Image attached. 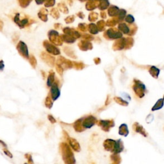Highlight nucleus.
I'll return each instance as SVG.
<instances>
[{
	"label": "nucleus",
	"mask_w": 164,
	"mask_h": 164,
	"mask_svg": "<svg viewBox=\"0 0 164 164\" xmlns=\"http://www.w3.org/2000/svg\"><path fill=\"white\" fill-rule=\"evenodd\" d=\"M79 29L82 31V32H85L87 30V26L85 24H80L79 25Z\"/></svg>",
	"instance_id": "nucleus-42"
},
{
	"label": "nucleus",
	"mask_w": 164,
	"mask_h": 164,
	"mask_svg": "<svg viewBox=\"0 0 164 164\" xmlns=\"http://www.w3.org/2000/svg\"><path fill=\"white\" fill-rule=\"evenodd\" d=\"M63 42H65L66 43H69V44H71V43L75 42L76 38L75 37H74L70 35L67 34H64V35H62L60 36Z\"/></svg>",
	"instance_id": "nucleus-19"
},
{
	"label": "nucleus",
	"mask_w": 164,
	"mask_h": 164,
	"mask_svg": "<svg viewBox=\"0 0 164 164\" xmlns=\"http://www.w3.org/2000/svg\"><path fill=\"white\" fill-rule=\"evenodd\" d=\"M163 99H164V96H163Z\"/></svg>",
	"instance_id": "nucleus-52"
},
{
	"label": "nucleus",
	"mask_w": 164,
	"mask_h": 164,
	"mask_svg": "<svg viewBox=\"0 0 164 164\" xmlns=\"http://www.w3.org/2000/svg\"><path fill=\"white\" fill-rule=\"evenodd\" d=\"M89 30L92 34H97L99 32L97 26L96 25L93 24V23H92V24H91L89 26Z\"/></svg>",
	"instance_id": "nucleus-29"
},
{
	"label": "nucleus",
	"mask_w": 164,
	"mask_h": 164,
	"mask_svg": "<svg viewBox=\"0 0 164 164\" xmlns=\"http://www.w3.org/2000/svg\"><path fill=\"white\" fill-rule=\"evenodd\" d=\"M97 19V14L96 13H92L89 15V20L91 21H94Z\"/></svg>",
	"instance_id": "nucleus-40"
},
{
	"label": "nucleus",
	"mask_w": 164,
	"mask_h": 164,
	"mask_svg": "<svg viewBox=\"0 0 164 164\" xmlns=\"http://www.w3.org/2000/svg\"><path fill=\"white\" fill-rule=\"evenodd\" d=\"M119 9L118 7L115 6H112L110 9H108V14L110 16H118V15L119 12Z\"/></svg>",
	"instance_id": "nucleus-24"
},
{
	"label": "nucleus",
	"mask_w": 164,
	"mask_h": 164,
	"mask_svg": "<svg viewBox=\"0 0 164 164\" xmlns=\"http://www.w3.org/2000/svg\"><path fill=\"white\" fill-rule=\"evenodd\" d=\"M0 143H1V145L3 147H7V145L5 144V142H3V141H1V140H0Z\"/></svg>",
	"instance_id": "nucleus-50"
},
{
	"label": "nucleus",
	"mask_w": 164,
	"mask_h": 164,
	"mask_svg": "<svg viewBox=\"0 0 164 164\" xmlns=\"http://www.w3.org/2000/svg\"><path fill=\"white\" fill-rule=\"evenodd\" d=\"M126 12L125 10H123V9H121L119 10V12L118 15V19L119 20V21H120L121 20H123V19L125 17V15H126Z\"/></svg>",
	"instance_id": "nucleus-36"
},
{
	"label": "nucleus",
	"mask_w": 164,
	"mask_h": 164,
	"mask_svg": "<svg viewBox=\"0 0 164 164\" xmlns=\"http://www.w3.org/2000/svg\"><path fill=\"white\" fill-rule=\"evenodd\" d=\"M3 151H4V153H5V154L7 156H8V157H10V158H12V157H12V155L11 154L9 150H8V149H3Z\"/></svg>",
	"instance_id": "nucleus-46"
},
{
	"label": "nucleus",
	"mask_w": 164,
	"mask_h": 164,
	"mask_svg": "<svg viewBox=\"0 0 164 164\" xmlns=\"http://www.w3.org/2000/svg\"><path fill=\"white\" fill-rule=\"evenodd\" d=\"M116 140L112 139H107L104 140L103 143V146L105 150L108 151H111L112 153H114L116 146Z\"/></svg>",
	"instance_id": "nucleus-13"
},
{
	"label": "nucleus",
	"mask_w": 164,
	"mask_h": 164,
	"mask_svg": "<svg viewBox=\"0 0 164 164\" xmlns=\"http://www.w3.org/2000/svg\"><path fill=\"white\" fill-rule=\"evenodd\" d=\"M153 119H154V116H153V115L150 114V115H148V116L147 117V118H146V122H147V123H151L152 121H153Z\"/></svg>",
	"instance_id": "nucleus-43"
},
{
	"label": "nucleus",
	"mask_w": 164,
	"mask_h": 164,
	"mask_svg": "<svg viewBox=\"0 0 164 164\" xmlns=\"http://www.w3.org/2000/svg\"><path fill=\"white\" fill-rule=\"evenodd\" d=\"M28 60H29L30 64H31V65H32L33 68H36V66H37V64L36 57H35L33 55H31V56L29 57Z\"/></svg>",
	"instance_id": "nucleus-34"
},
{
	"label": "nucleus",
	"mask_w": 164,
	"mask_h": 164,
	"mask_svg": "<svg viewBox=\"0 0 164 164\" xmlns=\"http://www.w3.org/2000/svg\"><path fill=\"white\" fill-rule=\"evenodd\" d=\"M97 123L104 131H109L111 128L115 126L114 121L113 120H101Z\"/></svg>",
	"instance_id": "nucleus-9"
},
{
	"label": "nucleus",
	"mask_w": 164,
	"mask_h": 164,
	"mask_svg": "<svg viewBox=\"0 0 164 164\" xmlns=\"http://www.w3.org/2000/svg\"><path fill=\"white\" fill-rule=\"evenodd\" d=\"M67 140V141L69 142V145L71 146V147L73 148L74 150H75L76 152H79L80 151L81 147H80V144L78 143V142L76 139L69 137Z\"/></svg>",
	"instance_id": "nucleus-16"
},
{
	"label": "nucleus",
	"mask_w": 164,
	"mask_h": 164,
	"mask_svg": "<svg viewBox=\"0 0 164 164\" xmlns=\"http://www.w3.org/2000/svg\"><path fill=\"white\" fill-rule=\"evenodd\" d=\"M97 123V120L96 118L92 115H89L85 118H82V125L85 129L92 128Z\"/></svg>",
	"instance_id": "nucleus-8"
},
{
	"label": "nucleus",
	"mask_w": 164,
	"mask_h": 164,
	"mask_svg": "<svg viewBox=\"0 0 164 164\" xmlns=\"http://www.w3.org/2000/svg\"><path fill=\"white\" fill-rule=\"evenodd\" d=\"M74 128L77 132H82L85 130V128L82 125V118L78 119L74 123Z\"/></svg>",
	"instance_id": "nucleus-21"
},
{
	"label": "nucleus",
	"mask_w": 164,
	"mask_h": 164,
	"mask_svg": "<svg viewBox=\"0 0 164 164\" xmlns=\"http://www.w3.org/2000/svg\"><path fill=\"white\" fill-rule=\"evenodd\" d=\"M43 45H44L48 53L52 54L53 55H58V54H60V49L57 46L53 45L48 41H45L43 42Z\"/></svg>",
	"instance_id": "nucleus-7"
},
{
	"label": "nucleus",
	"mask_w": 164,
	"mask_h": 164,
	"mask_svg": "<svg viewBox=\"0 0 164 164\" xmlns=\"http://www.w3.org/2000/svg\"><path fill=\"white\" fill-rule=\"evenodd\" d=\"M65 53L67 54L68 56L71 57L72 58H76V55L75 54V53H74L73 51L71 50V49H70L69 48H65L64 49Z\"/></svg>",
	"instance_id": "nucleus-35"
},
{
	"label": "nucleus",
	"mask_w": 164,
	"mask_h": 164,
	"mask_svg": "<svg viewBox=\"0 0 164 164\" xmlns=\"http://www.w3.org/2000/svg\"><path fill=\"white\" fill-rule=\"evenodd\" d=\"M41 58L47 64L49 65V66H52V67H53L54 63H55V58H54V57H52V55H50L49 54L46 52L41 53Z\"/></svg>",
	"instance_id": "nucleus-12"
},
{
	"label": "nucleus",
	"mask_w": 164,
	"mask_h": 164,
	"mask_svg": "<svg viewBox=\"0 0 164 164\" xmlns=\"http://www.w3.org/2000/svg\"><path fill=\"white\" fill-rule=\"evenodd\" d=\"M79 48L82 51H87L91 50L92 49V43L89 41H81L78 43Z\"/></svg>",
	"instance_id": "nucleus-15"
},
{
	"label": "nucleus",
	"mask_w": 164,
	"mask_h": 164,
	"mask_svg": "<svg viewBox=\"0 0 164 164\" xmlns=\"http://www.w3.org/2000/svg\"><path fill=\"white\" fill-rule=\"evenodd\" d=\"M48 119H49V121H50L51 123H52V124L56 123V122H57V120H56V119H54V118H53V117L52 115H48Z\"/></svg>",
	"instance_id": "nucleus-45"
},
{
	"label": "nucleus",
	"mask_w": 164,
	"mask_h": 164,
	"mask_svg": "<svg viewBox=\"0 0 164 164\" xmlns=\"http://www.w3.org/2000/svg\"><path fill=\"white\" fill-rule=\"evenodd\" d=\"M25 157L28 160V163H33V162L32 160V156H31V155H30V154H26Z\"/></svg>",
	"instance_id": "nucleus-44"
},
{
	"label": "nucleus",
	"mask_w": 164,
	"mask_h": 164,
	"mask_svg": "<svg viewBox=\"0 0 164 164\" xmlns=\"http://www.w3.org/2000/svg\"><path fill=\"white\" fill-rule=\"evenodd\" d=\"M4 64H3V61L1 60L0 61V70H3L4 69Z\"/></svg>",
	"instance_id": "nucleus-49"
},
{
	"label": "nucleus",
	"mask_w": 164,
	"mask_h": 164,
	"mask_svg": "<svg viewBox=\"0 0 164 164\" xmlns=\"http://www.w3.org/2000/svg\"><path fill=\"white\" fill-rule=\"evenodd\" d=\"M133 89L135 93L140 98H142L145 95L146 86L139 80H134V85L133 86Z\"/></svg>",
	"instance_id": "nucleus-3"
},
{
	"label": "nucleus",
	"mask_w": 164,
	"mask_h": 164,
	"mask_svg": "<svg viewBox=\"0 0 164 164\" xmlns=\"http://www.w3.org/2000/svg\"><path fill=\"white\" fill-rule=\"evenodd\" d=\"M64 32L65 34H67L70 35L74 37H75L76 38H80V34L77 32V31H75V30L69 28H65L64 29Z\"/></svg>",
	"instance_id": "nucleus-18"
},
{
	"label": "nucleus",
	"mask_w": 164,
	"mask_h": 164,
	"mask_svg": "<svg viewBox=\"0 0 164 164\" xmlns=\"http://www.w3.org/2000/svg\"><path fill=\"white\" fill-rule=\"evenodd\" d=\"M104 37L107 39H118L123 37V33L118 29L110 28L104 33Z\"/></svg>",
	"instance_id": "nucleus-5"
},
{
	"label": "nucleus",
	"mask_w": 164,
	"mask_h": 164,
	"mask_svg": "<svg viewBox=\"0 0 164 164\" xmlns=\"http://www.w3.org/2000/svg\"><path fill=\"white\" fill-rule=\"evenodd\" d=\"M149 73L153 78H157L159 73H160V70L158 68L155 67V66H152V67L149 69Z\"/></svg>",
	"instance_id": "nucleus-27"
},
{
	"label": "nucleus",
	"mask_w": 164,
	"mask_h": 164,
	"mask_svg": "<svg viewBox=\"0 0 164 164\" xmlns=\"http://www.w3.org/2000/svg\"><path fill=\"white\" fill-rule=\"evenodd\" d=\"M109 6L108 0H101L99 3V9L101 10H104Z\"/></svg>",
	"instance_id": "nucleus-31"
},
{
	"label": "nucleus",
	"mask_w": 164,
	"mask_h": 164,
	"mask_svg": "<svg viewBox=\"0 0 164 164\" xmlns=\"http://www.w3.org/2000/svg\"><path fill=\"white\" fill-rule=\"evenodd\" d=\"M17 49L19 53L21 54V55L25 58H29V54H28V47H27L26 44L25 42L22 41H19L18 44L17 46Z\"/></svg>",
	"instance_id": "nucleus-10"
},
{
	"label": "nucleus",
	"mask_w": 164,
	"mask_h": 164,
	"mask_svg": "<svg viewBox=\"0 0 164 164\" xmlns=\"http://www.w3.org/2000/svg\"><path fill=\"white\" fill-rule=\"evenodd\" d=\"M74 19H75V18H74L73 16L69 17H67V19H65V22H67V23H71V22H72L74 21Z\"/></svg>",
	"instance_id": "nucleus-47"
},
{
	"label": "nucleus",
	"mask_w": 164,
	"mask_h": 164,
	"mask_svg": "<svg viewBox=\"0 0 164 164\" xmlns=\"http://www.w3.org/2000/svg\"><path fill=\"white\" fill-rule=\"evenodd\" d=\"M133 128H134V130L136 133H139V134H140L144 136H147V132L146 131V130H144V128L141 126V125L139 124V123H135L134 125H133Z\"/></svg>",
	"instance_id": "nucleus-17"
},
{
	"label": "nucleus",
	"mask_w": 164,
	"mask_h": 164,
	"mask_svg": "<svg viewBox=\"0 0 164 164\" xmlns=\"http://www.w3.org/2000/svg\"><path fill=\"white\" fill-rule=\"evenodd\" d=\"M44 1H45V0H36V1H37V3L38 4V3H39V4L42 3V2Z\"/></svg>",
	"instance_id": "nucleus-51"
},
{
	"label": "nucleus",
	"mask_w": 164,
	"mask_h": 164,
	"mask_svg": "<svg viewBox=\"0 0 164 164\" xmlns=\"http://www.w3.org/2000/svg\"><path fill=\"white\" fill-rule=\"evenodd\" d=\"M134 21H135V19L131 15H128L126 17V21L128 23H130V24H131V23L134 22Z\"/></svg>",
	"instance_id": "nucleus-39"
},
{
	"label": "nucleus",
	"mask_w": 164,
	"mask_h": 164,
	"mask_svg": "<svg viewBox=\"0 0 164 164\" xmlns=\"http://www.w3.org/2000/svg\"><path fill=\"white\" fill-rule=\"evenodd\" d=\"M163 100H164L163 99H160L158 100V101L156 103V104L154 105L153 107L152 108V111L158 110H160V109H161L163 107V104H164Z\"/></svg>",
	"instance_id": "nucleus-26"
},
{
	"label": "nucleus",
	"mask_w": 164,
	"mask_h": 164,
	"mask_svg": "<svg viewBox=\"0 0 164 164\" xmlns=\"http://www.w3.org/2000/svg\"><path fill=\"white\" fill-rule=\"evenodd\" d=\"M54 83V73L53 71H51L49 72V76L48 78V82H47V85L48 87H52V86Z\"/></svg>",
	"instance_id": "nucleus-25"
},
{
	"label": "nucleus",
	"mask_w": 164,
	"mask_h": 164,
	"mask_svg": "<svg viewBox=\"0 0 164 164\" xmlns=\"http://www.w3.org/2000/svg\"><path fill=\"white\" fill-rule=\"evenodd\" d=\"M50 95L52 96L53 101H56L60 95V90L58 89V83H56V82H54V84L51 87Z\"/></svg>",
	"instance_id": "nucleus-14"
},
{
	"label": "nucleus",
	"mask_w": 164,
	"mask_h": 164,
	"mask_svg": "<svg viewBox=\"0 0 164 164\" xmlns=\"http://www.w3.org/2000/svg\"><path fill=\"white\" fill-rule=\"evenodd\" d=\"M114 100L116 101V103H118V104H119L120 105H123V106H128V103L127 102V101H124L122 98H120V97H115Z\"/></svg>",
	"instance_id": "nucleus-33"
},
{
	"label": "nucleus",
	"mask_w": 164,
	"mask_h": 164,
	"mask_svg": "<svg viewBox=\"0 0 164 164\" xmlns=\"http://www.w3.org/2000/svg\"><path fill=\"white\" fill-rule=\"evenodd\" d=\"M19 14H17L16 15H15V17L14 18V21H15V23H17V24L19 25V26L20 27V28H24L25 26L28 24V19H25L22 21H20V20H19Z\"/></svg>",
	"instance_id": "nucleus-22"
},
{
	"label": "nucleus",
	"mask_w": 164,
	"mask_h": 164,
	"mask_svg": "<svg viewBox=\"0 0 164 164\" xmlns=\"http://www.w3.org/2000/svg\"><path fill=\"white\" fill-rule=\"evenodd\" d=\"M118 29L124 34L132 36L136 33L137 28H136V25H128L126 23H120L118 26Z\"/></svg>",
	"instance_id": "nucleus-4"
},
{
	"label": "nucleus",
	"mask_w": 164,
	"mask_h": 164,
	"mask_svg": "<svg viewBox=\"0 0 164 164\" xmlns=\"http://www.w3.org/2000/svg\"><path fill=\"white\" fill-rule=\"evenodd\" d=\"M53 99L52 96H51L50 94H49L48 96L46 97V101H45V105L47 108H52V107H53Z\"/></svg>",
	"instance_id": "nucleus-28"
},
{
	"label": "nucleus",
	"mask_w": 164,
	"mask_h": 164,
	"mask_svg": "<svg viewBox=\"0 0 164 164\" xmlns=\"http://www.w3.org/2000/svg\"><path fill=\"white\" fill-rule=\"evenodd\" d=\"M60 148L62 158L65 163L73 164L76 162L73 153L67 143H61Z\"/></svg>",
	"instance_id": "nucleus-1"
},
{
	"label": "nucleus",
	"mask_w": 164,
	"mask_h": 164,
	"mask_svg": "<svg viewBox=\"0 0 164 164\" xmlns=\"http://www.w3.org/2000/svg\"><path fill=\"white\" fill-rule=\"evenodd\" d=\"M73 67L76 70H81L85 67V64L82 62H73Z\"/></svg>",
	"instance_id": "nucleus-30"
},
{
	"label": "nucleus",
	"mask_w": 164,
	"mask_h": 164,
	"mask_svg": "<svg viewBox=\"0 0 164 164\" xmlns=\"http://www.w3.org/2000/svg\"><path fill=\"white\" fill-rule=\"evenodd\" d=\"M111 159L112 162L114 163H119L120 162V157L118 154L114 153L111 155Z\"/></svg>",
	"instance_id": "nucleus-32"
},
{
	"label": "nucleus",
	"mask_w": 164,
	"mask_h": 164,
	"mask_svg": "<svg viewBox=\"0 0 164 164\" xmlns=\"http://www.w3.org/2000/svg\"><path fill=\"white\" fill-rule=\"evenodd\" d=\"M83 38L86 41H91L92 40L94 39V37L91 36H90L89 34H85L83 36Z\"/></svg>",
	"instance_id": "nucleus-41"
},
{
	"label": "nucleus",
	"mask_w": 164,
	"mask_h": 164,
	"mask_svg": "<svg viewBox=\"0 0 164 164\" xmlns=\"http://www.w3.org/2000/svg\"><path fill=\"white\" fill-rule=\"evenodd\" d=\"M48 37L49 41L56 46H62L63 44L60 36L59 37L58 33L54 30H51L48 33Z\"/></svg>",
	"instance_id": "nucleus-6"
},
{
	"label": "nucleus",
	"mask_w": 164,
	"mask_h": 164,
	"mask_svg": "<svg viewBox=\"0 0 164 164\" xmlns=\"http://www.w3.org/2000/svg\"><path fill=\"white\" fill-rule=\"evenodd\" d=\"M134 45V39L131 37L128 38H120L116 41L113 45V49L121 50L123 49H130Z\"/></svg>",
	"instance_id": "nucleus-2"
},
{
	"label": "nucleus",
	"mask_w": 164,
	"mask_h": 164,
	"mask_svg": "<svg viewBox=\"0 0 164 164\" xmlns=\"http://www.w3.org/2000/svg\"><path fill=\"white\" fill-rule=\"evenodd\" d=\"M56 70L60 75H61V76L63 75V73H64V69H63V67H62L60 65L56 64Z\"/></svg>",
	"instance_id": "nucleus-38"
},
{
	"label": "nucleus",
	"mask_w": 164,
	"mask_h": 164,
	"mask_svg": "<svg viewBox=\"0 0 164 164\" xmlns=\"http://www.w3.org/2000/svg\"><path fill=\"white\" fill-rule=\"evenodd\" d=\"M57 64L60 65L64 69H71L73 67V62L62 56L58 58Z\"/></svg>",
	"instance_id": "nucleus-11"
},
{
	"label": "nucleus",
	"mask_w": 164,
	"mask_h": 164,
	"mask_svg": "<svg viewBox=\"0 0 164 164\" xmlns=\"http://www.w3.org/2000/svg\"><path fill=\"white\" fill-rule=\"evenodd\" d=\"M94 62H95L96 64H100V62H101V60H100L99 58H94Z\"/></svg>",
	"instance_id": "nucleus-48"
},
{
	"label": "nucleus",
	"mask_w": 164,
	"mask_h": 164,
	"mask_svg": "<svg viewBox=\"0 0 164 164\" xmlns=\"http://www.w3.org/2000/svg\"><path fill=\"white\" fill-rule=\"evenodd\" d=\"M119 135H123L124 136H126L128 135L129 131H128L127 125L126 124H123L120 125L119 130Z\"/></svg>",
	"instance_id": "nucleus-23"
},
{
	"label": "nucleus",
	"mask_w": 164,
	"mask_h": 164,
	"mask_svg": "<svg viewBox=\"0 0 164 164\" xmlns=\"http://www.w3.org/2000/svg\"><path fill=\"white\" fill-rule=\"evenodd\" d=\"M116 146H115V150L114 151V153L115 154H119L120 153H121V152L123 151L124 149V146H123V142H122V140L119 139L118 140H116Z\"/></svg>",
	"instance_id": "nucleus-20"
},
{
	"label": "nucleus",
	"mask_w": 164,
	"mask_h": 164,
	"mask_svg": "<svg viewBox=\"0 0 164 164\" xmlns=\"http://www.w3.org/2000/svg\"><path fill=\"white\" fill-rule=\"evenodd\" d=\"M97 28H98L99 31L100 32H102V31L104 30V26H105V22L104 21H100L97 24Z\"/></svg>",
	"instance_id": "nucleus-37"
}]
</instances>
